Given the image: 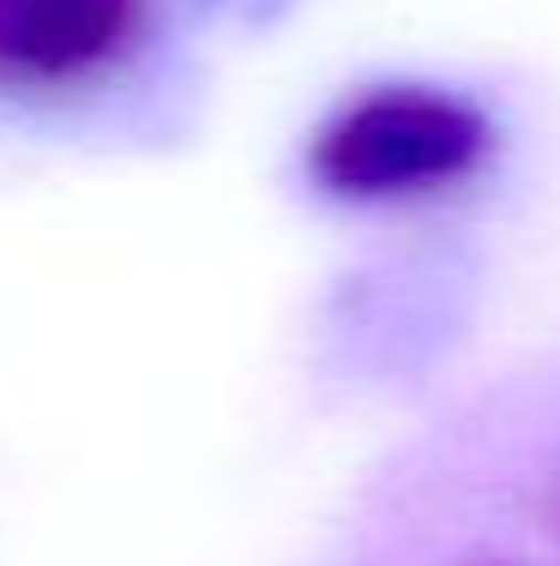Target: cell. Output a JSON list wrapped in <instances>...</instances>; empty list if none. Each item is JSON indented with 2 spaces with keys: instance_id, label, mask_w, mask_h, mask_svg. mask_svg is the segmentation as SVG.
Returning a JSON list of instances; mask_svg holds the SVG:
<instances>
[{
  "instance_id": "1",
  "label": "cell",
  "mask_w": 560,
  "mask_h": 566,
  "mask_svg": "<svg viewBox=\"0 0 560 566\" xmlns=\"http://www.w3.org/2000/svg\"><path fill=\"white\" fill-rule=\"evenodd\" d=\"M488 151L495 127L471 97L440 85H373L314 133L308 169L331 199L385 206L464 181L488 164Z\"/></svg>"
},
{
  "instance_id": "2",
  "label": "cell",
  "mask_w": 560,
  "mask_h": 566,
  "mask_svg": "<svg viewBox=\"0 0 560 566\" xmlns=\"http://www.w3.org/2000/svg\"><path fill=\"white\" fill-rule=\"evenodd\" d=\"M133 31V0H0V78L61 85L103 66Z\"/></svg>"
}]
</instances>
